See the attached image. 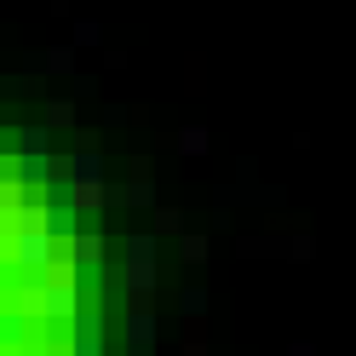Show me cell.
I'll return each instance as SVG.
<instances>
[{"label":"cell","instance_id":"cell-1","mask_svg":"<svg viewBox=\"0 0 356 356\" xmlns=\"http://www.w3.org/2000/svg\"><path fill=\"white\" fill-rule=\"evenodd\" d=\"M132 282H138V287L155 282V248H149V241H132Z\"/></svg>","mask_w":356,"mask_h":356},{"label":"cell","instance_id":"cell-2","mask_svg":"<svg viewBox=\"0 0 356 356\" xmlns=\"http://www.w3.org/2000/svg\"><path fill=\"white\" fill-rule=\"evenodd\" d=\"M70 259H75V270H86L92 259H104V241L98 236H70Z\"/></svg>","mask_w":356,"mask_h":356},{"label":"cell","instance_id":"cell-3","mask_svg":"<svg viewBox=\"0 0 356 356\" xmlns=\"http://www.w3.org/2000/svg\"><path fill=\"white\" fill-rule=\"evenodd\" d=\"M149 333H155L149 316H132V345H138V350H149Z\"/></svg>","mask_w":356,"mask_h":356},{"label":"cell","instance_id":"cell-4","mask_svg":"<svg viewBox=\"0 0 356 356\" xmlns=\"http://www.w3.org/2000/svg\"><path fill=\"white\" fill-rule=\"evenodd\" d=\"M0 264H6V230H0Z\"/></svg>","mask_w":356,"mask_h":356},{"label":"cell","instance_id":"cell-5","mask_svg":"<svg viewBox=\"0 0 356 356\" xmlns=\"http://www.w3.org/2000/svg\"><path fill=\"white\" fill-rule=\"evenodd\" d=\"M58 356H63V350H58Z\"/></svg>","mask_w":356,"mask_h":356}]
</instances>
